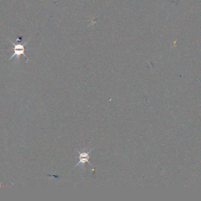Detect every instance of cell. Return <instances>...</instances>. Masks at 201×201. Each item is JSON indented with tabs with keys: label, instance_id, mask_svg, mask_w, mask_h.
I'll use <instances>...</instances> for the list:
<instances>
[{
	"label": "cell",
	"instance_id": "2",
	"mask_svg": "<svg viewBox=\"0 0 201 201\" xmlns=\"http://www.w3.org/2000/svg\"><path fill=\"white\" fill-rule=\"evenodd\" d=\"M91 150H92L91 149L89 151H85V152H80V151H78V152L80 154V161L78 162V163H77L75 167L79 166H84L85 163L87 162L92 166V164L89 162V159L90 157V153L91 152Z\"/></svg>",
	"mask_w": 201,
	"mask_h": 201
},
{
	"label": "cell",
	"instance_id": "1",
	"mask_svg": "<svg viewBox=\"0 0 201 201\" xmlns=\"http://www.w3.org/2000/svg\"><path fill=\"white\" fill-rule=\"evenodd\" d=\"M11 43L14 46V54L11 56V57L9 59L10 60L11 59H12L13 58H14V57H16V56L17 57V59H20L21 55H24L25 57H27V56L24 54V52H25V49H26L25 46L28 42L25 43L24 44H16L14 43H13L11 41Z\"/></svg>",
	"mask_w": 201,
	"mask_h": 201
}]
</instances>
